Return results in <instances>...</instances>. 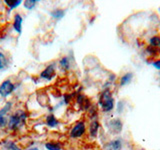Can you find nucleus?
Returning <instances> with one entry per match:
<instances>
[{
    "mask_svg": "<svg viewBox=\"0 0 160 150\" xmlns=\"http://www.w3.org/2000/svg\"><path fill=\"white\" fill-rule=\"evenodd\" d=\"M153 66H154L155 68H157V69L160 70V59H159V60H156V61H154V62H153Z\"/></svg>",
    "mask_w": 160,
    "mask_h": 150,
    "instance_id": "21",
    "label": "nucleus"
},
{
    "mask_svg": "<svg viewBox=\"0 0 160 150\" xmlns=\"http://www.w3.org/2000/svg\"><path fill=\"white\" fill-rule=\"evenodd\" d=\"M10 108H11V103L8 102L1 110H0V127L6 126V124L8 123V120L6 118V114L10 110Z\"/></svg>",
    "mask_w": 160,
    "mask_h": 150,
    "instance_id": "5",
    "label": "nucleus"
},
{
    "mask_svg": "<svg viewBox=\"0 0 160 150\" xmlns=\"http://www.w3.org/2000/svg\"><path fill=\"white\" fill-rule=\"evenodd\" d=\"M5 3H6V5L10 9H12L19 6L21 4V1L20 0H5Z\"/></svg>",
    "mask_w": 160,
    "mask_h": 150,
    "instance_id": "13",
    "label": "nucleus"
},
{
    "mask_svg": "<svg viewBox=\"0 0 160 150\" xmlns=\"http://www.w3.org/2000/svg\"><path fill=\"white\" fill-rule=\"evenodd\" d=\"M150 44L155 48H160V37L159 36H154L150 39Z\"/></svg>",
    "mask_w": 160,
    "mask_h": 150,
    "instance_id": "15",
    "label": "nucleus"
},
{
    "mask_svg": "<svg viewBox=\"0 0 160 150\" xmlns=\"http://www.w3.org/2000/svg\"><path fill=\"white\" fill-rule=\"evenodd\" d=\"M84 133H85V124L83 121H80L72 128L71 132H70V136L72 138H79Z\"/></svg>",
    "mask_w": 160,
    "mask_h": 150,
    "instance_id": "4",
    "label": "nucleus"
},
{
    "mask_svg": "<svg viewBox=\"0 0 160 150\" xmlns=\"http://www.w3.org/2000/svg\"><path fill=\"white\" fill-rule=\"evenodd\" d=\"M15 89L14 84L10 80H5L2 84L0 85V95L2 97H6L10 93H12Z\"/></svg>",
    "mask_w": 160,
    "mask_h": 150,
    "instance_id": "3",
    "label": "nucleus"
},
{
    "mask_svg": "<svg viewBox=\"0 0 160 150\" xmlns=\"http://www.w3.org/2000/svg\"><path fill=\"white\" fill-rule=\"evenodd\" d=\"M25 119H26V114L23 111H17L10 116L9 121H8V126L10 129L15 130V129H17L20 125L24 123Z\"/></svg>",
    "mask_w": 160,
    "mask_h": 150,
    "instance_id": "2",
    "label": "nucleus"
},
{
    "mask_svg": "<svg viewBox=\"0 0 160 150\" xmlns=\"http://www.w3.org/2000/svg\"><path fill=\"white\" fill-rule=\"evenodd\" d=\"M35 4H36V1H35V0H28V1L24 2V6L28 10H31L35 6Z\"/></svg>",
    "mask_w": 160,
    "mask_h": 150,
    "instance_id": "19",
    "label": "nucleus"
},
{
    "mask_svg": "<svg viewBox=\"0 0 160 150\" xmlns=\"http://www.w3.org/2000/svg\"><path fill=\"white\" fill-rule=\"evenodd\" d=\"M98 128H99V124L96 120H94V121L91 123V125H90V134H91L93 137H95L97 135Z\"/></svg>",
    "mask_w": 160,
    "mask_h": 150,
    "instance_id": "12",
    "label": "nucleus"
},
{
    "mask_svg": "<svg viewBox=\"0 0 160 150\" xmlns=\"http://www.w3.org/2000/svg\"><path fill=\"white\" fill-rule=\"evenodd\" d=\"M7 65V60L6 57L4 56V54L0 52V69H3L6 67Z\"/></svg>",
    "mask_w": 160,
    "mask_h": 150,
    "instance_id": "18",
    "label": "nucleus"
},
{
    "mask_svg": "<svg viewBox=\"0 0 160 150\" xmlns=\"http://www.w3.org/2000/svg\"><path fill=\"white\" fill-rule=\"evenodd\" d=\"M99 104L101 108L103 109V111H111L114 107V99L112 97V94L109 90H104L102 94L100 95L99 99Z\"/></svg>",
    "mask_w": 160,
    "mask_h": 150,
    "instance_id": "1",
    "label": "nucleus"
},
{
    "mask_svg": "<svg viewBox=\"0 0 160 150\" xmlns=\"http://www.w3.org/2000/svg\"><path fill=\"white\" fill-rule=\"evenodd\" d=\"M60 65H61V67L65 70H67L69 67H70V63H69V60L67 57H63L60 60Z\"/></svg>",
    "mask_w": 160,
    "mask_h": 150,
    "instance_id": "17",
    "label": "nucleus"
},
{
    "mask_svg": "<svg viewBox=\"0 0 160 150\" xmlns=\"http://www.w3.org/2000/svg\"><path fill=\"white\" fill-rule=\"evenodd\" d=\"M45 147L47 150H60V145L57 143H53V142H49L45 144Z\"/></svg>",
    "mask_w": 160,
    "mask_h": 150,
    "instance_id": "16",
    "label": "nucleus"
},
{
    "mask_svg": "<svg viewBox=\"0 0 160 150\" xmlns=\"http://www.w3.org/2000/svg\"><path fill=\"white\" fill-rule=\"evenodd\" d=\"M46 123L49 127H56L58 125V120L54 117L53 114H50L46 118Z\"/></svg>",
    "mask_w": 160,
    "mask_h": 150,
    "instance_id": "11",
    "label": "nucleus"
},
{
    "mask_svg": "<svg viewBox=\"0 0 160 150\" xmlns=\"http://www.w3.org/2000/svg\"><path fill=\"white\" fill-rule=\"evenodd\" d=\"M28 150H39L37 147H34V148H30V149H28Z\"/></svg>",
    "mask_w": 160,
    "mask_h": 150,
    "instance_id": "22",
    "label": "nucleus"
},
{
    "mask_svg": "<svg viewBox=\"0 0 160 150\" xmlns=\"http://www.w3.org/2000/svg\"><path fill=\"white\" fill-rule=\"evenodd\" d=\"M54 75H55L54 65H48V66L41 72V77L46 80H51Z\"/></svg>",
    "mask_w": 160,
    "mask_h": 150,
    "instance_id": "7",
    "label": "nucleus"
},
{
    "mask_svg": "<svg viewBox=\"0 0 160 150\" xmlns=\"http://www.w3.org/2000/svg\"><path fill=\"white\" fill-rule=\"evenodd\" d=\"M132 78H133V74L131 72L126 73L125 75H123L121 79H120V85H121V86H124V85L128 84L132 80Z\"/></svg>",
    "mask_w": 160,
    "mask_h": 150,
    "instance_id": "10",
    "label": "nucleus"
},
{
    "mask_svg": "<svg viewBox=\"0 0 160 150\" xmlns=\"http://www.w3.org/2000/svg\"><path fill=\"white\" fill-rule=\"evenodd\" d=\"M7 147L9 148V149H11V150H20L16 145H15L14 143H12V142H9L8 144H7Z\"/></svg>",
    "mask_w": 160,
    "mask_h": 150,
    "instance_id": "20",
    "label": "nucleus"
},
{
    "mask_svg": "<svg viewBox=\"0 0 160 150\" xmlns=\"http://www.w3.org/2000/svg\"><path fill=\"white\" fill-rule=\"evenodd\" d=\"M105 148H106V150H121L122 149L121 140L120 139L112 140V141H110L109 143L106 144Z\"/></svg>",
    "mask_w": 160,
    "mask_h": 150,
    "instance_id": "8",
    "label": "nucleus"
},
{
    "mask_svg": "<svg viewBox=\"0 0 160 150\" xmlns=\"http://www.w3.org/2000/svg\"><path fill=\"white\" fill-rule=\"evenodd\" d=\"M13 27H14L15 31H16V32L21 33V30H22V17L20 16L19 14H16V15H15Z\"/></svg>",
    "mask_w": 160,
    "mask_h": 150,
    "instance_id": "9",
    "label": "nucleus"
},
{
    "mask_svg": "<svg viewBox=\"0 0 160 150\" xmlns=\"http://www.w3.org/2000/svg\"><path fill=\"white\" fill-rule=\"evenodd\" d=\"M64 10H61V9H55L54 11L51 12V15L52 17L55 18V19H61L63 16H64Z\"/></svg>",
    "mask_w": 160,
    "mask_h": 150,
    "instance_id": "14",
    "label": "nucleus"
},
{
    "mask_svg": "<svg viewBox=\"0 0 160 150\" xmlns=\"http://www.w3.org/2000/svg\"><path fill=\"white\" fill-rule=\"evenodd\" d=\"M122 127H123V124L119 119L112 120V121H110V123H109L110 131H111L112 133H114V134H117V133L121 132Z\"/></svg>",
    "mask_w": 160,
    "mask_h": 150,
    "instance_id": "6",
    "label": "nucleus"
}]
</instances>
